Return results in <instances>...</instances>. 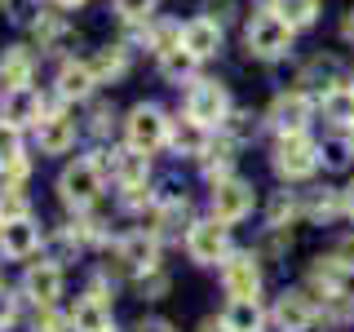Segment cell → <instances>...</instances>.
Listing matches in <instances>:
<instances>
[{"mask_svg": "<svg viewBox=\"0 0 354 332\" xmlns=\"http://www.w3.org/2000/svg\"><path fill=\"white\" fill-rule=\"evenodd\" d=\"M58 191L71 208H88L97 195H102V169L93 160H75L71 169L58 177Z\"/></svg>", "mask_w": 354, "mask_h": 332, "instance_id": "5", "label": "cell"}, {"mask_svg": "<svg viewBox=\"0 0 354 332\" xmlns=\"http://www.w3.org/2000/svg\"><path fill=\"white\" fill-rule=\"evenodd\" d=\"M93 84H97V75H93V66H88V62H66L62 75H58V93L62 98H88V93H93Z\"/></svg>", "mask_w": 354, "mask_h": 332, "instance_id": "19", "label": "cell"}, {"mask_svg": "<svg viewBox=\"0 0 354 332\" xmlns=\"http://www.w3.org/2000/svg\"><path fill=\"white\" fill-rule=\"evenodd\" d=\"M199 332H226V324H221V319H208V324L199 328Z\"/></svg>", "mask_w": 354, "mask_h": 332, "instance_id": "37", "label": "cell"}, {"mask_svg": "<svg viewBox=\"0 0 354 332\" xmlns=\"http://www.w3.org/2000/svg\"><path fill=\"white\" fill-rule=\"evenodd\" d=\"M66 324H71L75 332H111V328H115V324H111V306H106V302H102V297H97V293L80 297Z\"/></svg>", "mask_w": 354, "mask_h": 332, "instance_id": "15", "label": "cell"}, {"mask_svg": "<svg viewBox=\"0 0 354 332\" xmlns=\"http://www.w3.org/2000/svg\"><path fill=\"white\" fill-rule=\"evenodd\" d=\"M186 252H191V261L199 266H217L230 257V235H226V221H195L191 230H186Z\"/></svg>", "mask_w": 354, "mask_h": 332, "instance_id": "4", "label": "cell"}, {"mask_svg": "<svg viewBox=\"0 0 354 332\" xmlns=\"http://www.w3.org/2000/svg\"><path fill=\"white\" fill-rule=\"evenodd\" d=\"M53 5H62V9H75V5H84V0H53Z\"/></svg>", "mask_w": 354, "mask_h": 332, "instance_id": "39", "label": "cell"}, {"mask_svg": "<svg viewBox=\"0 0 354 332\" xmlns=\"http://www.w3.org/2000/svg\"><path fill=\"white\" fill-rule=\"evenodd\" d=\"M31 75H36V58L27 49H5V58H0V80H5V89H31Z\"/></svg>", "mask_w": 354, "mask_h": 332, "instance_id": "18", "label": "cell"}, {"mask_svg": "<svg viewBox=\"0 0 354 332\" xmlns=\"http://www.w3.org/2000/svg\"><path fill=\"white\" fill-rule=\"evenodd\" d=\"M14 315H18V306H14V297L0 288V332H5L9 324H14Z\"/></svg>", "mask_w": 354, "mask_h": 332, "instance_id": "33", "label": "cell"}, {"mask_svg": "<svg viewBox=\"0 0 354 332\" xmlns=\"http://www.w3.org/2000/svg\"><path fill=\"white\" fill-rule=\"evenodd\" d=\"M182 49H191L195 58H213L221 49V22L217 18H191L182 27Z\"/></svg>", "mask_w": 354, "mask_h": 332, "instance_id": "13", "label": "cell"}, {"mask_svg": "<svg viewBox=\"0 0 354 332\" xmlns=\"http://www.w3.org/2000/svg\"><path fill=\"white\" fill-rule=\"evenodd\" d=\"M341 208H346V195H337V191H319V195H310V217H337Z\"/></svg>", "mask_w": 354, "mask_h": 332, "instance_id": "27", "label": "cell"}, {"mask_svg": "<svg viewBox=\"0 0 354 332\" xmlns=\"http://www.w3.org/2000/svg\"><path fill=\"white\" fill-rule=\"evenodd\" d=\"M115 14L124 22H147L155 14V0H115Z\"/></svg>", "mask_w": 354, "mask_h": 332, "instance_id": "28", "label": "cell"}, {"mask_svg": "<svg viewBox=\"0 0 354 332\" xmlns=\"http://www.w3.org/2000/svg\"><path fill=\"white\" fill-rule=\"evenodd\" d=\"M341 36H346V40H354V9L346 14V22H341Z\"/></svg>", "mask_w": 354, "mask_h": 332, "instance_id": "36", "label": "cell"}, {"mask_svg": "<svg viewBox=\"0 0 354 332\" xmlns=\"http://www.w3.org/2000/svg\"><path fill=\"white\" fill-rule=\"evenodd\" d=\"M346 213H350V217H354V182H350V186H346Z\"/></svg>", "mask_w": 354, "mask_h": 332, "instance_id": "38", "label": "cell"}, {"mask_svg": "<svg viewBox=\"0 0 354 332\" xmlns=\"http://www.w3.org/2000/svg\"><path fill=\"white\" fill-rule=\"evenodd\" d=\"M350 151H354V142H324V147H319V160H328V164H346L350 160Z\"/></svg>", "mask_w": 354, "mask_h": 332, "instance_id": "30", "label": "cell"}, {"mask_svg": "<svg viewBox=\"0 0 354 332\" xmlns=\"http://www.w3.org/2000/svg\"><path fill=\"white\" fill-rule=\"evenodd\" d=\"M270 120L279 124V133H301L306 120H310V98H306V93H283V98H274Z\"/></svg>", "mask_w": 354, "mask_h": 332, "instance_id": "16", "label": "cell"}, {"mask_svg": "<svg viewBox=\"0 0 354 332\" xmlns=\"http://www.w3.org/2000/svg\"><path fill=\"white\" fill-rule=\"evenodd\" d=\"M243 44H248L252 58H283L288 49H292V27L270 14V9H261V14H252L248 31H243Z\"/></svg>", "mask_w": 354, "mask_h": 332, "instance_id": "1", "label": "cell"}, {"mask_svg": "<svg viewBox=\"0 0 354 332\" xmlns=\"http://www.w3.org/2000/svg\"><path fill=\"white\" fill-rule=\"evenodd\" d=\"M36 36H40V40H58V36H62V18H58V14H40V18H36Z\"/></svg>", "mask_w": 354, "mask_h": 332, "instance_id": "31", "label": "cell"}, {"mask_svg": "<svg viewBox=\"0 0 354 332\" xmlns=\"http://www.w3.org/2000/svg\"><path fill=\"white\" fill-rule=\"evenodd\" d=\"M252 213V186L239 182V177H217L213 186V217L217 221H243Z\"/></svg>", "mask_w": 354, "mask_h": 332, "instance_id": "7", "label": "cell"}, {"mask_svg": "<svg viewBox=\"0 0 354 332\" xmlns=\"http://www.w3.org/2000/svg\"><path fill=\"white\" fill-rule=\"evenodd\" d=\"M124 133H129V147H133V151L151 155V151H160L164 142H169V120H164L160 107H147V102H142V107L129 111Z\"/></svg>", "mask_w": 354, "mask_h": 332, "instance_id": "3", "label": "cell"}, {"mask_svg": "<svg viewBox=\"0 0 354 332\" xmlns=\"http://www.w3.org/2000/svg\"><path fill=\"white\" fill-rule=\"evenodd\" d=\"M22 155V142H18V129H9V124H0V169L5 164H14Z\"/></svg>", "mask_w": 354, "mask_h": 332, "instance_id": "29", "label": "cell"}, {"mask_svg": "<svg viewBox=\"0 0 354 332\" xmlns=\"http://www.w3.org/2000/svg\"><path fill=\"white\" fill-rule=\"evenodd\" d=\"M22 293H27L36 306H53V302L62 297V270H58L53 261L27 266V275H22Z\"/></svg>", "mask_w": 354, "mask_h": 332, "instance_id": "9", "label": "cell"}, {"mask_svg": "<svg viewBox=\"0 0 354 332\" xmlns=\"http://www.w3.org/2000/svg\"><path fill=\"white\" fill-rule=\"evenodd\" d=\"M62 328H66V324H62V319H58V315H53V310H49V306H44V315L36 319V332H62Z\"/></svg>", "mask_w": 354, "mask_h": 332, "instance_id": "34", "label": "cell"}, {"mask_svg": "<svg viewBox=\"0 0 354 332\" xmlns=\"http://www.w3.org/2000/svg\"><path fill=\"white\" fill-rule=\"evenodd\" d=\"M350 142H354V133H350Z\"/></svg>", "mask_w": 354, "mask_h": 332, "instance_id": "40", "label": "cell"}, {"mask_svg": "<svg viewBox=\"0 0 354 332\" xmlns=\"http://www.w3.org/2000/svg\"><path fill=\"white\" fill-rule=\"evenodd\" d=\"M332 261H337V266H341L346 275H354V235H346V239L337 243V252H332Z\"/></svg>", "mask_w": 354, "mask_h": 332, "instance_id": "32", "label": "cell"}, {"mask_svg": "<svg viewBox=\"0 0 354 332\" xmlns=\"http://www.w3.org/2000/svg\"><path fill=\"white\" fill-rule=\"evenodd\" d=\"M88 66H93V75H97V84H106V80H120V75H124V71H129V53H124V49H120V44H106V49H102V53H97V58H93V62H88Z\"/></svg>", "mask_w": 354, "mask_h": 332, "instance_id": "23", "label": "cell"}, {"mask_svg": "<svg viewBox=\"0 0 354 332\" xmlns=\"http://www.w3.org/2000/svg\"><path fill=\"white\" fill-rule=\"evenodd\" d=\"M270 14H279L288 27H310L319 18V0H270Z\"/></svg>", "mask_w": 354, "mask_h": 332, "instance_id": "21", "label": "cell"}, {"mask_svg": "<svg viewBox=\"0 0 354 332\" xmlns=\"http://www.w3.org/2000/svg\"><path fill=\"white\" fill-rule=\"evenodd\" d=\"M44 120V102L36 89H5V98H0V124L9 129H31Z\"/></svg>", "mask_w": 354, "mask_h": 332, "instance_id": "8", "label": "cell"}, {"mask_svg": "<svg viewBox=\"0 0 354 332\" xmlns=\"http://www.w3.org/2000/svg\"><path fill=\"white\" fill-rule=\"evenodd\" d=\"M138 332H173V328H169V324H164V319H151V324H142Z\"/></svg>", "mask_w": 354, "mask_h": 332, "instance_id": "35", "label": "cell"}, {"mask_svg": "<svg viewBox=\"0 0 354 332\" xmlns=\"http://www.w3.org/2000/svg\"><path fill=\"white\" fill-rule=\"evenodd\" d=\"M115 177L124 182V191H142V182H147V155L129 147V151L115 160Z\"/></svg>", "mask_w": 354, "mask_h": 332, "instance_id": "24", "label": "cell"}, {"mask_svg": "<svg viewBox=\"0 0 354 332\" xmlns=\"http://www.w3.org/2000/svg\"><path fill=\"white\" fill-rule=\"evenodd\" d=\"M221 284H226L230 297H257V293H261V270H257V261L243 257V252L226 257V266H221Z\"/></svg>", "mask_w": 354, "mask_h": 332, "instance_id": "10", "label": "cell"}, {"mask_svg": "<svg viewBox=\"0 0 354 332\" xmlns=\"http://www.w3.org/2000/svg\"><path fill=\"white\" fill-rule=\"evenodd\" d=\"M36 248H40V230L31 226V217L0 221V252L5 257H31Z\"/></svg>", "mask_w": 354, "mask_h": 332, "instance_id": "12", "label": "cell"}, {"mask_svg": "<svg viewBox=\"0 0 354 332\" xmlns=\"http://www.w3.org/2000/svg\"><path fill=\"white\" fill-rule=\"evenodd\" d=\"M169 138H173V147L182 151V155H204V151H208V129H204V124H195L191 116H186L182 124L169 133Z\"/></svg>", "mask_w": 354, "mask_h": 332, "instance_id": "22", "label": "cell"}, {"mask_svg": "<svg viewBox=\"0 0 354 332\" xmlns=\"http://www.w3.org/2000/svg\"><path fill=\"white\" fill-rule=\"evenodd\" d=\"M195 53L191 49H173L169 53V58H160V66H164V75H169V80H186V75H191L195 71Z\"/></svg>", "mask_w": 354, "mask_h": 332, "instance_id": "26", "label": "cell"}, {"mask_svg": "<svg viewBox=\"0 0 354 332\" xmlns=\"http://www.w3.org/2000/svg\"><path fill=\"white\" fill-rule=\"evenodd\" d=\"M120 261H124L129 270H138V275L155 270V239H147V235H129L124 243H120Z\"/></svg>", "mask_w": 354, "mask_h": 332, "instance_id": "20", "label": "cell"}, {"mask_svg": "<svg viewBox=\"0 0 354 332\" xmlns=\"http://www.w3.org/2000/svg\"><path fill=\"white\" fill-rule=\"evenodd\" d=\"M274 328L279 332H310L315 328V306L306 293H283L274 302Z\"/></svg>", "mask_w": 354, "mask_h": 332, "instance_id": "11", "label": "cell"}, {"mask_svg": "<svg viewBox=\"0 0 354 332\" xmlns=\"http://www.w3.org/2000/svg\"><path fill=\"white\" fill-rule=\"evenodd\" d=\"M36 142L44 155H62L75 147V120L71 116H44L36 124Z\"/></svg>", "mask_w": 354, "mask_h": 332, "instance_id": "14", "label": "cell"}, {"mask_svg": "<svg viewBox=\"0 0 354 332\" xmlns=\"http://www.w3.org/2000/svg\"><path fill=\"white\" fill-rule=\"evenodd\" d=\"M186 116H191L195 124H204V129L221 124V120L230 116V98H226V89H221L217 80H199V84L191 89V98H186Z\"/></svg>", "mask_w": 354, "mask_h": 332, "instance_id": "6", "label": "cell"}, {"mask_svg": "<svg viewBox=\"0 0 354 332\" xmlns=\"http://www.w3.org/2000/svg\"><path fill=\"white\" fill-rule=\"evenodd\" d=\"M261 306L257 297H230L226 315H221V324H226V332H261Z\"/></svg>", "mask_w": 354, "mask_h": 332, "instance_id": "17", "label": "cell"}, {"mask_svg": "<svg viewBox=\"0 0 354 332\" xmlns=\"http://www.w3.org/2000/svg\"><path fill=\"white\" fill-rule=\"evenodd\" d=\"M319 169V147L306 138V133H279L274 142V173L288 177V182H301Z\"/></svg>", "mask_w": 354, "mask_h": 332, "instance_id": "2", "label": "cell"}, {"mask_svg": "<svg viewBox=\"0 0 354 332\" xmlns=\"http://www.w3.org/2000/svg\"><path fill=\"white\" fill-rule=\"evenodd\" d=\"M324 116L332 120V124H350L354 129V89H328Z\"/></svg>", "mask_w": 354, "mask_h": 332, "instance_id": "25", "label": "cell"}]
</instances>
